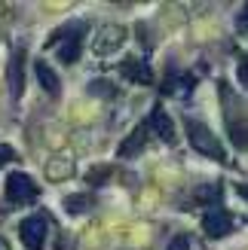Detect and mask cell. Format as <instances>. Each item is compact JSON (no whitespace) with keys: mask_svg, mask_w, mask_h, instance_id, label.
<instances>
[{"mask_svg":"<svg viewBox=\"0 0 248 250\" xmlns=\"http://www.w3.org/2000/svg\"><path fill=\"white\" fill-rule=\"evenodd\" d=\"M107 174H110L107 168H101V171H89V183H101V180L107 177Z\"/></svg>","mask_w":248,"mask_h":250,"instance_id":"obj_16","label":"cell"},{"mask_svg":"<svg viewBox=\"0 0 248 250\" xmlns=\"http://www.w3.org/2000/svg\"><path fill=\"white\" fill-rule=\"evenodd\" d=\"M202 229H205V235H212V238H224V235H230V229H233V217L227 210H221V208H212L205 214V220H202Z\"/></svg>","mask_w":248,"mask_h":250,"instance_id":"obj_6","label":"cell"},{"mask_svg":"<svg viewBox=\"0 0 248 250\" xmlns=\"http://www.w3.org/2000/svg\"><path fill=\"white\" fill-rule=\"evenodd\" d=\"M86 31H89V24H86V21H71L58 34H52L49 46H58V58L65 61V64H74V61L80 58V46H83Z\"/></svg>","mask_w":248,"mask_h":250,"instance_id":"obj_2","label":"cell"},{"mask_svg":"<svg viewBox=\"0 0 248 250\" xmlns=\"http://www.w3.org/2000/svg\"><path fill=\"white\" fill-rule=\"evenodd\" d=\"M184 128H187V141H190V146L196 149V153H202L208 159H218V162L227 159L224 146H221V141L215 137V131L208 128V125H202L199 119L187 116V119H184Z\"/></svg>","mask_w":248,"mask_h":250,"instance_id":"obj_1","label":"cell"},{"mask_svg":"<svg viewBox=\"0 0 248 250\" xmlns=\"http://www.w3.org/2000/svg\"><path fill=\"white\" fill-rule=\"evenodd\" d=\"M120 70H123V77H129L135 83H150V70H147L141 61H135V58H126L120 64Z\"/></svg>","mask_w":248,"mask_h":250,"instance_id":"obj_11","label":"cell"},{"mask_svg":"<svg viewBox=\"0 0 248 250\" xmlns=\"http://www.w3.org/2000/svg\"><path fill=\"white\" fill-rule=\"evenodd\" d=\"M123 43H126V28H123V24H104V28H98L92 49H95V55H110V52H117Z\"/></svg>","mask_w":248,"mask_h":250,"instance_id":"obj_5","label":"cell"},{"mask_svg":"<svg viewBox=\"0 0 248 250\" xmlns=\"http://www.w3.org/2000/svg\"><path fill=\"white\" fill-rule=\"evenodd\" d=\"M0 159H12V153H9L6 146H0ZM0 165H3V162H0Z\"/></svg>","mask_w":248,"mask_h":250,"instance_id":"obj_17","label":"cell"},{"mask_svg":"<svg viewBox=\"0 0 248 250\" xmlns=\"http://www.w3.org/2000/svg\"><path fill=\"white\" fill-rule=\"evenodd\" d=\"M46 232H49V220L46 217H28V220H22V226H19L22 244L28 250H43Z\"/></svg>","mask_w":248,"mask_h":250,"instance_id":"obj_3","label":"cell"},{"mask_svg":"<svg viewBox=\"0 0 248 250\" xmlns=\"http://www.w3.org/2000/svg\"><path fill=\"white\" fill-rule=\"evenodd\" d=\"M0 250H9V244H6V238H0Z\"/></svg>","mask_w":248,"mask_h":250,"instance_id":"obj_18","label":"cell"},{"mask_svg":"<svg viewBox=\"0 0 248 250\" xmlns=\"http://www.w3.org/2000/svg\"><path fill=\"white\" fill-rule=\"evenodd\" d=\"M71 174H74V162H68V159H52L46 165V180H65Z\"/></svg>","mask_w":248,"mask_h":250,"instance_id":"obj_12","label":"cell"},{"mask_svg":"<svg viewBox=\"0 0 248 250\" xmlns=\"http://www.w3.org/2000/svg\"><path fill=\"white\" fill-rule=\"evenodd\" d=\"M147 134H150V128H147V125H138V128H135V131L129 134V141L120 146V156H123V159L135 156V153H138V149L147 144Z\"/></svg>","mask_w":248,"mask_h":250,"instance_id":"obj_10","label":"cell"},{"mask_svg":"<svg viewBox=\"0 0 248 250\" xmlns=\"http://www.w3.org/2000/svg\"><path fill=\"white\" fill-rule=\"evenodd\" d=\"M34 70H37V80H40V85H43V89H46L49 95L55 98V95L61 92V83H58V77H55V70L46 64V58H40V61H37V64H34Z\"/></svg>","mask_w":248,"mask_h":250,"instance_id":"obj_9","label":"cell"},{"mask_svg":"<svg viewBox=\"0 0 248 250\" xmlns=\"http://www.w3.org/2000/svg\"><path fill=\"white\" fill-rule=\"evenodd\" d=\"M92 208V195H68L65 198V210L68 214H83Z\"/></svg>","mask_w":248,"mask_h":250,"instance_id":"obj_13","label":"cell"},{"mask_svg":"<svg viewBox=\"0 0 248 250\" xmlns=\"http://www.w3.org/2000/svg\"><path fill=\"white\" fill-rule=\"evenodd\" d=\"M89 89H92V95H101V98H110V95H114V92H110V83H104V80L92 83Z\"/></svg>","mask_w":248,"mask_h":250,"instance_id":"obj_15","label":"cell"},{"mask_svg":"<svg viewBox=\"0 0 248 250\" xmlns=\"http://www.w3.org/2000/svg\"><path fill=\"white\" fill-rule=\"evenodd\" d=\"M147 128H153L159 134V141H166V144H175V125H172L169 113L163 107H153V116H150V125Z\"/></svg>","mask_w":248,"mask_h":250,"instance_id":"obj_8","label":"cell"},{"mask_svg":"<svg viewBox=\"0 0 248 250\" xmlns=\"http://www.w3.org/2000/svg\"><path fill=\"white\" fill-rule=\"evenodd\" d=\"M166 250H190V238H187V235H175Z\"/></svg>","mask_w":248,"mask_h":250,"instance_id":"obj_14","label":"cell"},{"mask_svg":"<svg viewBox=\"0 0 248 250\" xmlns=\"http://www.w3.org/2000/svg\"><path fill=\"white\" fill-rule=\"evenodd\" d=\"M37 192H40V186H37L28 174L12 171L6 177V198H9V202H34Z\"/></svg>","mask_w":248,"mask_h":250,"instance_id":"obj_4","label":"cell"},{"mask_svg":"<svg viewBox=\"0 0 248 250\" xmlns=\"http://www.w3.org/2000/svg\"><path fill=\"white\" fill-rule=\"evenodd\" d=\"M22 89H25V49H19L9 61V92L12 98H22Z\"/></svg>","mask_w":248,"mask_h":250,"instance_id":"obj_7","label":"cell"}]
</instances>
